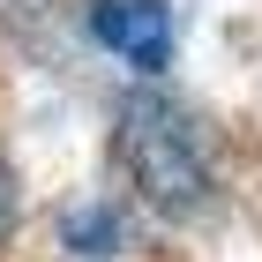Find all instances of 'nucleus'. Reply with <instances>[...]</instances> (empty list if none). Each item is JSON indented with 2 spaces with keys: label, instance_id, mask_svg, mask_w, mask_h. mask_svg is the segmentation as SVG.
Returning <instances> with one entry per match:
<instances>
[{
  "label": "nucleus",
  "instance_id": "obj_1",
  "mask_svg": "<svg viewBox=\"0 0 262 262\" xmlns=\"http://www.w3.org/2000/svg\"><path fill=\"white\" fill-rule=\"evenodd\" d=\"M120 172L135 187L142 210L187 225V217H210L217 210V165H210V142H202L195 113L165 90H135L120 105Z\"/></svg>",
  "mask_w": 262,
  "mask_h": 262
},
{
  "label": "nucleus",
  "instance_id": "obj_2",
  "mask_svg": "<svg viewBox=\"0 0 262 262\" xmlns=\"http://www.w3.org/2000/svg\"><path fill=\"white\" fill-rule=\"evenodd\" d=\"M90 38L120 53L135 75L172 68V8L165 0H90Z\"/></svg>",
  "mask_w": 262,
  "mask_h": 262
},
{
  "label": "nucleus",
  "instance_id": "obj_3",
  "mask_svg": "<svg viewBox=\"0 0 262 262\" xmlns=\"http://www.w3.org/2000/svg\"><path fill=\"white\" fill-rule=\"evenodd\" d=\"M60 247L68 255H120L127 247V217L105 210V202H75V210L60 217Z\"/></svg>",
  "mask_w": 262,
  "mask_h": 262
},
{
  "label": "nucleus",
  "instance_id": "obj_4",
  "mask_svg": "<svg viewBox=\"0 0 262 262\" xmlns=\"http://www.w3.org/2000/svg\"><path fill=\"white\" fill-rule=\"evenodd\" d=\"M8 217H15V172L0 165V232H8Z\"/></svg>",
  "mask_w": 262,
  "mask_h": 262
}]
</instances>
